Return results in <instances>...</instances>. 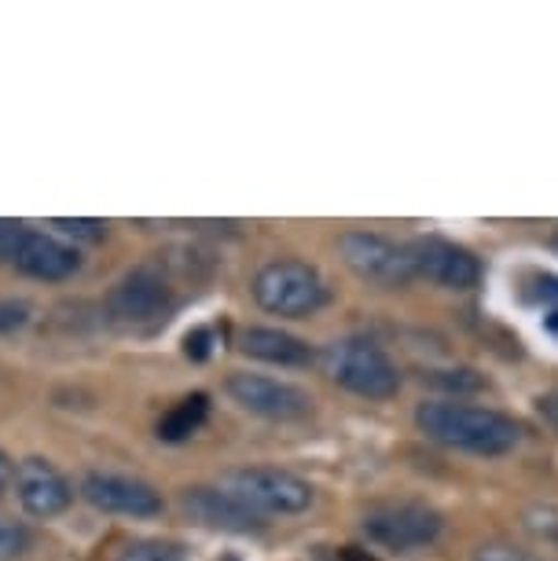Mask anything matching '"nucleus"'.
I'll list each match as a JSON object with an SVG mask.
<instances>
[{
	"instance_id": "f257e3e1",
	"label": "nucleus",
	"mask_w": 558,
	"mask_h": 561,
	"mask_svg": "<svg viewBox=\"0 0 558 561\" xmlns=\"http://www.w3.org/2000/svg\"><path fill=\"white\" fill-rule=\"evenodd\" d=\"M415 426L430 440L470 455H503L522 440L519 422L508 419L503 411L459 404V400H426V404H419Z\"/></svg>"
},
{
	"instance_id": "f03ea898",
	"label": "nucleus",
	"mask_w": 558,
	"mask_h": 561,
	"mask_svg": "<svg viewBox=\"0 0 558 561\" xmlns=\"http://www.w3.org/2000/svg\"><path fill=\"white\" fill-rule=\"evenodd\" d=\"M320 364L323 375L353 397L389 400L401 389V370H397L386 348L375 345L372 337H339V342L323 345Z\"/></svg>"
},
{
	"instance_id": "7ed1b4c3",
	"label": "nucleus",
	"mask_w": 558,
	"mask_h": 561,
	"mask_svg": "<svg viewBox=\"0 0 558 561\" xmlns=\"http://www.w3.org/2000/svg\"><path fill=\"white\" fill-rule=\"evenodd\" d=\"M254 301L272 316H287V320H301V316H312L316 309L328 305V283L323 275L305 261L283 257V261H269L265 268H258L254 283Z\"/></svg>"
},
{
	"instance_id": "20e7f679",
	"label": "nucleus",
	"mask_w": 558,
	"mask_h": 561,
	"mask_svg": "<svg viewBox=\"0 0 558 561\" xmlns=\"http://www.w3.org/2000/svg\"><path fill=\"white\" fill-rule=\"evenodd\" d=\"M0 264L41 283H62L81 268V253L23 220H0Z\"/></svg>"
},
{
	"instance_id": "39448f33",
	"label": "nucleus",
	"mask_w": 558,
	"mask_h": 561,
	"mask_svg": "<svg viewBox=\"0 0 558 561\" xmlns=\"http://www.w3.org/2000/svg\"><path fill=\"white\" fill-rule=\"evenodd\" d=\"M220 489L254 514H301L316 500L309 481L280 466H239L220 478Z\"/></svg>"
},
{
	"instance_id": "423d86ee",
	"label": "nucleus",
	"mask_w": 558,
	"mask_h": 561,
	"mask_svg": "<svg viewBox=\"0 0 558 561\" xmlns=\"http://www.w3.org/2000/svg\"><path fill=\"white\" fill-rule=\"evenodd\" d=\"M173 309H176V290L155 268H133L107 294V316L122 331H151V327L170 320Z\"/></svg>"
},
{
	"instance_id": "0eeeda50",
	"label": "nucleus",
	"mask_w": 558,
	"mask_h": 561,
	"mask_svg": "<svg viewBox=\"0 0 558 561\" xmlns=\"http://www.w3.org/2000/svg\"><path fill=\"white\" fill-rule=\"evenodd\" d=\"M339 253H342L345 268L361 275L364 283H375V287L397 290V287H408V283L415 279L408 247H397L394 239L378 236V231H361V228L342 231Z\"/></svg>"
},
{
	"instance_id": "6e6552de",
	"label": "nucleus",
	"mask_w": 558,
	"mask_h": 561,
	"mask_svg": "<svg viewBox=\"0 0 558 561\" xmlns=\"http://www.w3.org/2000/svg\"><path fill=\"white\" fill-rule=\"evenodd\" d=\"M361 528L386 550H415L441 536V514L426 503H386L367 511Z\"/></svg>"
},
{
	"instance_id": "1a4fd4ad",
	"label": "nucleus",
	"mask_w": 558,
	"mask_h": 561,
	"mask_svg": "<svg viewBox=\"0 0 558 561\" xmlns=\"http://www.w3.org/2000/svg\"><path fill=\"white\" fill-rule=\"evenodd\" d=\"M228 397L250 415L272 422H298L312 411V397L301 386L280 382V378L269 375H250V370H239V375L228 378Z\"/></svg>"
},
{
	"instance_id": "9d476101",
	"label": "nucleus",
	"mask_w": 558,
	"mask_h": 561,
	"mask_svg": "<svg viewBox=\"0 0 558 561\" xmlns=\"http://www.w3.org/2000/svg\"><path fill=\"white\" fill-rule=\"evenodd\" d=\"M408 257H412L415 275H423V279L437 283L445 290H470L481 279V261L467 247L437 236L408 242Z\"/></svg>"
},
{
	"instance_id": "9b49d317",
	"label": "nucleus",
	"mask_w": 558,
	"mask_h": 561,
	"mask_svg": "<svg viewBox=\"0 0 558 561\" xmlns=\"http://www.w3.org/2000/svg\"><path fill=\"white\" fill-rule=\"evenodd\" d=\"M81 495L103 514L155 517L166 511L162 492L140 478H122V473H89L86 484H81Z\"/></svg>"
},
{
	"instance_id": "f8f14e48",
	"label": "nucleus",
	"mask_w": 558,
	"mask_h": 561,
	"mask_svg": "<svg viewBox=\"0 0 558 561\" xmlns=\"http://www.w3.org/2000/svg\"><path fill=\"white\" fill-rule=\"evenodd\" d=\"M15 495L30 517H56L73 503L70 481L62 478L56 462L41 455H30L15 466Z\"/></svg>"
},
{
	"instance_id": "ddd939ff",
	"label": "nucleus",
	"mask_w": 558,
	"mask_h": 561,
	"mask_svg": "<svg viewBox=\"0 0 558 561\" xmlns=\"http://www.w3.org/2000/svg\"><path fill=\"white\" fill-rule=\"evenodd\" d=\"M184 511L198 525L217 528V533H258L265 525L261 514L243 506L236 495H228L225 489H206V484H195V489L184 492Z\"/></svg>"
},
{
	"instance_id": "4468645a",
	"label": "nucleus",
	"mask_w": 558,
	"mask_h": 561,
	"mask_svg": "<svg viewBox=\"0 0 558 561\" xmlns=\"http://www.w3.org/2000/svg\"><path fill=\"white\" fill-rule=\"evenodd\" d=\"M247 356L261 359V364H280V367H309L316 353L309 342H301L298 334L276 331V327H250L239 337Z\"/></svg>"
},
{
	"instance_id": "2eb2a0df",
	"label": "nucleus",
	"mask_w": 558,
	"mask_h": 561,
	"mask_svg": "<svg viewBox=\"0 0 558 561\" xmlns=\"http://www.w3.org/2000/svg\"><path fill=\"white\" fill-rule=\"evenodd\" d=\"M206 415H209V397L206 393L184 397L181 404L170 408L162 419H158V437H162L166 444H181V440L192 437V433H198Z\"/></svg>"
},
{
	"instance_id": "dca6fc26",
	"label": "nucleus",
	"mask_w": 558,
	"mask_h": 561,
	"mask_svg": "<svg viewBox=\"0 0 558 561\" xmlns=\"http://www.w3.org/2000/svg\"><path fill=\"white\" fill-rule=\"evenodd\" d=\"M118 561H184V550L170 539H133L122 547Z\"/></svg>"
},
{
	"instance_id": "f3484780",
	"label": "nucleus",
	"mask_w": 558,
	"mask_h": 561,
	"mask_svg": "<svg viewBox=\"0 0 558 561\" xmlns=\"http://www.w3.org/2000/svg\"><path fill=\"white\" fill-rule=\"evenodd\" d=\"M426 382L441 386V389H452V393H474V389L486 386V378H481L478 370L459 367V370H430Z\"/></svg>"
},
{
	"instance_id": "a211bd4d",
	"label": "nucleus",
	"mask_w": 558,
	"mask_h": 561,
	"mask_svg": "<svg viewBox=\"0 0 558 561\" xmlns=\"http://www.w3.org/2000/svg\"><path fill=\"white\" fill-rule=\"evenodd\" d=\"M30 547H34V536H30V528H26V525H19V522H0V561L23 558Z\"/></svg>"
},
{
	"instance_id": "6ab92c4d",
	"label": "nucleus",
	"mask_w": 558,
	"mask_h": 561,
	"mask_svg": "<svg viewBox=\"0 0 558 561\" xmlns=\"http://www.w3.org/2000/svg\"><path fill=\"white\" fill-rule=\"evenodd\" d=\"M525 528H529L536 539H544L547 547L558 550V511L555 506H536V511H529L525 514Z\"/></svg>"
},
{
	"instance_id": "aec40b11",
	"label": "nucleus",
	"mask_w": 558,
	"mask_h": 561,
	"mask_svg": "<svg viewBox=\"0 0 558 561\" xmlns=\"http://www.w3.org/2000/svg\"><path fill=\"white\" fill-rule=\"evenodd\" d=\"M470 561H544V558H536L529 550H519L511 543H486V547L474 550Z\"/></svg>"
},
{
	"instance_id": "412c9836",
	"label": "nucleus",
	"mask_w": 558,
	"mask_h": 561,
	"mask_svg": "<svg viewBox=\"0 0 558 561\" xmlns=\"http://www.w3.org/2000/svg\"><path fill=\"white\" fill-rule=\"evenodd\" d=\"M56 228L70 231L78 239H103L107 236V225L103 220H56Z\"/></svg>"
},
{
	"instance_id": "4be33fe9",
	"label": "nucleus",
	"mask_w": 558,
	"mask_h": 561,
	"mask_svg": "<svg viewBox=\"0 0 558 561\" xmlns=\"http://www.w3.org/2000/svg\"><path fill=\"white\" fill-rule=\"evenodd\" d=\"M26 323V305H15V301H8V305H0V331H19V327Z\"/></svg>"
},
{
	"instance_id": "5701e85b",
	"label": "nucleus",
	"mask_w": 558,
	"mask_h": 561,
	"mask_svg": "<svg viewBox=\"0 0 558 561\" xmlns=\"http://www.w3.org/2000/svg\"><path fill=\"white\" fill-rule=\"evenodd\" d=\"M536 408H540L544 422L558 433V389H551V393H544L540 400H536Z\"/></svg>"
},
{
	"instance_id": "b1692460",
	"label": "nucleus",
	"mask_w": 558,
	"mask_h": 561,
	"mask_svg": "<svg viewBox=\"0 0 558 561\" xmlns=\"http://www.w3.org/2000/svg\"><path fill=\"white\" fill-rule=\"evenodd\" d=\"M187 348L184 353L192 356V359H206V353H209V331H195V334H187V342H184Z\"/></svg>"
},
{
	"instance_id": "393cba45",
	"label": "nucleus",
	"mask_w": 558,
	"mask_h": 561,
	"mask_svg": "<svg viewBox=\"0 0 558 561\" xmlns=\"http://www.w3.org/2000/svg\"><path fill=\"white\" fill-rule=\"evenodd\" d=\"M12 484H15V462L0 451V500H4V492L12 489Z\"/></svg>"
},
{
	"instance_id": "a878e982",
	"label": "nucleus",
	"mask_w": 558,
	"mask_h": 561,
	"mask_svg": "<svg viewBox=\"0 0 558 561\" xmlns=\"http://www.w3.org/2000/svg\"><path fill=\"white\" fill-rule=\"evenodd\" d=\"M342 558H345V561H372V558L356 554V547H345V550H342Z\"/></svg>"
},
{
	"instance_id": "bb28decb",
	"label": "nucleus",
	"mask_w": 558,
	"mask_h": 561,
	"mask_svg": "<svg viewBox=\"0 0 558 561\" xmlns=\"http://www.w3.org/2000/svg\"><path fill=\"white\" fill-rule=\"evenodd\" d=\"M547 331H551V334L558 337V312H551V316H547Z\"/></svg>"
},
{
	"instance_id": "cd10ccee",
	"label": "nucleus",
	"mask_w": 558,
	"mask_h": 561,
	"mask_svg": "<svg viewBox=\"0 0 558 561\" xmlns=\"http://www.w3.org/2000/svg\"><path fill=\"white\" fill-rule=\"evenodd\" d=\"M555 247H558V236H555Z\"/></svg>"
}]
</instances>
